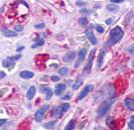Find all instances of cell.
Masks as SVG:
<instances>
[{
	"label": "cell",
	"instance_id": "obj_23",
	"mask_svg": "<svg viewBox=\"0 0 134 130\" xmlns=\"http://www.w3.org/2000/svg\"><path fill=\"white\" fill-rule=\"evenodd\" d=\"M128 127H129L131 130H134V115H133V116H131V118H130Z\"/></svg>",
	"mask_w": 134,
	"mask_h": 130
},
{
	"label": "cell",
	"instance_id": "obj_8",
	"mask_svg": "<svg viewBox=\"0 0 134 130\" xmlns=\"http://www.w3.org/2000/svg\"><path fill=\"white\" fill-rule=\"evenodd\" d=\"M105 54H106V51L105 50H101L100 51V53L98 55V64H97V68L100 69L103 65V61H104V57H105Z\"/></svg>",
	"mask_w": 134,
	"mask_h": 130
},
{
	"label": "cell",
	"instance_id": "obj_3",
	"mask_svg": "<svg viewBox=\"0 0 134 130\" xmlns=\"http://www.w3.org/2000/svg\"><path fill=\"white\" fill-rule=\"evenodd\" d=\"M95 55V50H92L91 53H90V56H89V61L87 63V65L85 66L84 68V71H83V74L86 76V75H89L91 73V70H92V66H93V62H94V56Z\"/></svg>",
	"mask_w": 134,
	"mask_h": 130
},
{
	"label": "cell",
	"instance_id": "obj_15",
	"mask_svg": "<svg viewBox=\"0 0 134 130\" xmlns=\"http://www.w3.org/2000/svg\"><path fill=\"white\" fill-rule=\"evenodd\" d=\"M75 125H76L75 119H72V120H70V122L67 124V126L65 127L64 130H74V129H75Z\"/></svg>",
	"mask_w": 134,
	"mask_h": 130
},
{
	"label": "cell",
	"instance_id": "obj_38",
	"mask_svg": "<svg viewBox=\"0 0 134 130\" xmlns=\"http://www.w3.org/2000/svg\"><path fill=\"white\" fill-rule=\"evenodd\" d=\"M0 74H1V75H0V77H1V79L5 77V73H4V72H1V73H0Z\"/></svg>",
	"mask_w": 134,
	"mask_h": 130
},
{
	"label": "cell",
	"instance_id": "obj_39",
	"mask_svg": "<svg viewBox=\"0 0 134 130\" xmlns=\"http://www.w3.org/2000/svg\"><path fill=\"white\" fill-rule=\"evenodd\" d=\"M22 50H24V47H20V48H18V49H17V51H18V52H21Z\"/></svg>",
	"mask_w": 134,
	"mask_h": 130
},
{
	"label": "cell",
	"instance_id": "obj_14",
	"mask_svg": "<svg viewBox=\"0 0 134 130\" xmlns=\"http://www.w3.org/2000/svg\"><path fill=\"white\" fill-rule=\"evenodd\" d=\"M20 77L22 79H31L34 77V73L30 71H22L20 72Z\"/></svg>",
	"mask_w": 134,
	"mask_h": 130
},
{
	"label": "cell",
	"instance_id": "obj_30",
	"mask_svg": "<svg viewBox=\"0 0 134 130\" xmlns=\"http://www.w3.org/2000/svg\"><path fill=\"white\" fill-rule=\"evenodd\" d=\"M34 26H35V28H43L44 27V23H37Z\"/></svg>",
	"mask_w": 134,
	"mask_h": 130
},
{
	"label": "cell",
	"instance_id": "obj_37",
	"mask_svg": "<svg viewBox=\"0 0 134 130\" xmlns=\"http://www.w3.org/2000/svg\"><path fill=\"white\" fill-rule=\"evenodd\" d=\"M5 122H6V120H5V119H1V120H0V125L2 126V125L5 123Z\"/></svg>",
	"mask_w": 134,
	"mask_h": 130
},
{
	"label": "cell",
	"instance_id": "obj_29",
	"mask_svg": "<svg viewBox=\"0 0 134 130\" xmlns=\"http://www.w3.org/2000/svg\"><path fill=\"white\" fill-rule=\"evenodd\" d=\"M22 29H23V28L20 25H15V26H14V30H15V31H21Z\"/></svg>",
	"mask_w": 134,
	"mask_h": 130
},
{
	"label": "cell",
	"instance_id": "obj_18",
	"mask_svg": "<svg viewBox=\"0 0 134 130\" xmlns=\"http://www.w3.org/2000/svg\"><path fill=\"white\" fill-rule=\"evenodd\" d=\"M106 8H107V9H108L110 12H117V11H118V9H119V7H118L116 4H113V3L108 4Z\"/></svg>",
	"mask_w": 134,
	"mask_h": 130
},
{
	"label": "cell",
	"instance_id": "obj_22",
	"mask_svg": "<svg viewBox=\"0 0 134 130\" xmlns=\"http://www.w3.org/2000/svg\"><path fill=\"white\" fill-rule=\"evenodd\" d=\"M20 57H21V54H17V55H14V56H9L7 60L10 61V62H14V61H18Z\"/></svg>",
	"mask_w": 134,
	"mask_h": 130
},
{
	"label": "cell",
	"instance_id": "obj_7",
	"mask_svg": "<svg viewBox=\"0 0 134 130\" xmlns=\"http://www.w3.org/2000/svg\"><path fill=\"white\" fill-rule=\"evenodd\" d=\"M94 89V87H93V85H87L85 88L81 91V93L79 94V96H78V100L79 101H81V100H83L89 93H90L92 90Z\"/></svg>",
	"mask_w": 134,
	"mask_h": 130
},
{
	"label": "cell",
	"instance_id": "obj_28",
	"mask_svg": "<svg viewBox=\"0 0 134 130\" xmlns=\"http://www.w3.org/2000/svg\"><path fill=\"white\" fill-rule=\"evenodd\" d=\"M96 30H97L99 33H103V32H104V28H103L101 25H97V26H96Z\"/></svg>",
	"mask_w": 134,
	"mask_h": 130
},
{
	"label": "cell",
	"instance_id": "obj_2",
	"mask_svg": "<svg viewBox=\"0 0 134 130\" xmlns=\"http://www.w3.org/2000/svg\"><path fill=\"white\" fill-rule=\"evenodd\" d=\"M114 101H115V96L112 95V94L109 95L108 98H107L105 101H103L102 104H101V105L98 107V109H97V116H98V118L103 117L104 115H105V114L108 112V110L110 109L111 105L114 103Z\"/></svg>",
	"mask_w": 134,
	"mask_h": 130
},
{
	"label": "cell",
	"instance_id": "obj_21",
	"mask_svg": "<svg viewBox=\"0 0 134 130\" xmlns=\"http://www.w3.org/2000/svg\"><path fill=\"white\" fill-rule=\"evenodd\" d=\"M68 72H69V69L67 67H63L58 70V74H61L62 76H66L68 74Z\"/></svg>",
	"mask_w": 134,
	"mask_h": 130
},
{
	"label": "cell",
	"instance_id": "obj_20",
	"mask_svg": "<svg viewBox=\"0 0 134 130\" xmlns=\"http://www.w3.org/2000/svg\"><path fill=\"white\" fill-rule=\"evenodd\" d=\"M43 43H44V40H43V38H40V39L36 40V42L34 43V45H32V46H31V48H32V49L38 48V47H40V46H43Z\"/></svg>",
	"mask_w": 134,
	"mask_h": 130
},
{
	"label": "cell",
	"instance_id": "obj_4",
	"mask_svg": "<svg viewBox=\"0 0 134 130\" xmlns=\"http://www.w3.org/2000/svg\"><path fill=\"white\" fill-rule=\"evenodd\" d=\"M49 108H50L49 105H44V106H42L40 109H38V110L35 112V114H34V119H35L36 122H41V121H42L43 116H44V113H46V112L49 110Z\"/></svg>",
	"mask_w": 134,
	"mask_h": 130
},
{
	"label": "cell",
	"instance_id": "obj_27",
	"mask_svg": "<svg viewBox=\"0 0 134 130\" xmlns=\"http://www.w3.org/2000/svg\"><path fill=\"white\" fill-rule=\"evenodd\" d=\"M54 122L53 121V122H51L50 124H49V123H48V124H44L43 127H44V128H48V129H52V128L54 127Z\"/></svg>",
	"mask_w": 134,
	"mask_h": 130
},
{
	"label": "cell",
	"instance_id": "obj_25",
	"mask_svg": "<svg viewBox=\"0 0 134 130\" xmlns=\"http://www.w3.org/2000/svg\"><path fill=\"white\" fill-rule=\"evenodd\" d=\"M51 88L49 86H40V92L41 93H47Z\"/></svg>",
	"mask_w": 134,
	"mask_h": 130
},
{
	"label": "cell",
	"instance_id": "obj_35",
	"mask_svg": "<svg viewBox=\"0 0 134 130\" xmlns=\"http://www.w3.org/2000/svg\"><path fill=\"white\" fill-rule=\"evenodd\" d=\"M112 21H113V19H112V18H109V19L106 20V23H107V24H110V23H112Z\"/></svg>",
	"mask_w": 134,
	"mask_h": 130
},
{
	"label": "cell",
	"instance_id": "obj_1",
	"mask_svg": "<svg viewBox=\"0 0 134 130\" xmlns=\"http://www.w3.org/2000/svg\"><path fill=\"white\" fill-rule=\"evenodd\" d=\"M124 35V31L120 26H115L113 29L110 31V35L109 38L106 42V47H111L114 46L118 41H120V39L123 37Z\"/></svg>",
	"mask_w": 134,
	"mask_h": 130
},
{
	"label": "cell",
	"instance_id": "obj_41",
	"mask_svg": "<svg viewBox=\"0 0 134 130\" xmlns=\"http://www.w3.org/2000/svg\"><path fill=\"white\" fill-rule=\"evenodd\" d=\"M133 82H134V79H133Z\"/></svg>",
	"mask_w": 134,
	"mask_h": 130
},
{
	"label": "cell",
	"instance_id": "obj_17",
	"mask_svg": "<svg viewBox=\"0 0 134 130\" xmlns=\"http://www.w3.org/2000/svg\"><path fill=\"white\" fill-rule=\"evenodd\" d=\"M1 31H2L3 35H5V36H10V37H12V36H16V35H17V33H15L14 31H11V30H8V29H4V28H3Z\"/></svg>",
	"mask_w": 134,
	"mask_h": 130
},
{
	"label": "cell",
	"instance_id": "obj_6",
	"mask_svg": "<svg viewBox=\"0 0 134 130\" xmlns=\"http://www.w3.org/2000/svg\"><path fill=\"white\" fill-rule=\"evenodd\" d=\"M86 54H87V51L85 49H81L78 52V57H77V61H76V64H75V68L78 69L80 67V65L84 62L85 57H86Z\"/></svg>",
	"mask_w": 134,
	"mask_h": 130
},
{
	"label": "cell",
	"instance_id": "obj_16",
	"mask_svg": "<svg viewBox=\"0 0 134 130\" xmlns=\"http://www.w3.org/2000/svg\"><path fill=\"white\" fill-rule=\"evenodd\" d=\"M82 84H83V80H82L81 78H79L75 83H74V85L72 86V89H73V90H78L80 87H81Z\"/></svg>",
	"mask_w": 134,
	"mask_h": 130
},
{
	"label": "cell",
	"instance_id": "obj_36",
	"mask_svg": "<svg viewBox=\"0 0 134 130\" xmlns=\"http://www.w3.org/2000/svg\"><path fill=\"white\" fill-rule=\"evenodd\" d=\"M81 13H88V14H89V13H90V11H89V10H85V9H82V10H81Z\"/></svg>",
	"mask_w": 134,
	"mask_h": 130
},
{
	"label": "cell",
	"instance_id": "obj_12",
	"mask_svg": "<svg viewBox=\"0 0 134 130\" xmlns=\"http://www.w3.org/2000/svg\"><path fill=\"white\" fill-rule=\"evenodd\" d=\"M86 36H87V38L89 39V41H91V43L92 45H94V46H96L97 45V38H96V36L94 35V33H92V31H86Z\"/></svg>",
	"mask_w": 134,
	"mask_h": 130
},
{
	"label": "cell",
	"instance_id": "obj_24",
	"mask_svg": "<svg viewBox=\"0 0 134 130\" xmlns=\"http://www.w3.org/2000/svg\"><path fill=\"white\" fill-rule=\"evenodd\" d=\"M79 23H80L81 25L85 26V25H87V24H88V19H87L86 17H81V18L79 19Z\"/></svg>",
	"mask_w": 134,
	"mask_h": 130
},
{
	"label": "cell",
	"instance_id": "obj_26",
	"mask_svg": "<svg viewBox=\"0 0 134 130\" xmlns=\"http://www.w3.org/2000/svg\"><path fill=\"white\" fill-rule=\"evenodd\" d=\"M52 96H53V91L50 89V90L46 93V100H50V99L52 98Z\"/></svg>",
	"mask_w": 134,
	"mask_h": 130
},
{
	"label": "cell",
	"instance_id": "obj_42",
	"mask_svg": "<svg viewBox=\"0 0 134 130\" xmlns=\"http://www.w3.org/2000/svg\"><path fill=\"white\" fill-rule=\"evenodd\" d=\"M133 66H134V63H133Z\"/></svg>",
	"mask_w": 134,
	"mask_h": 130
},
{
	"label": "cell",
	"instance_id": "obj_31",
	"mask_svg": "<svg viewBox=\"0 0 134 130\" xmlns=\"http://www.w3.org/2000/svg\"><path fill=\"white\" fill-rule=\"evenodd\" d=\"M52 81L53 82H57V81H59V77L58 76H53L52 77Z\"/></svg>",
	"mask_w": 134,
	"mask_h": 130
},
{
	"label": "cell",
	"instance_id": "obj_32",
	"mask_svg": "<svg viewBox=\"0 0 134 130\" xmlns=\"http://www.w3.org/2000/svg\"><path fill=\"white\" fill-rule=\"evenodd\" d=\"M111 1H112L113 4H116V3H120V2H122L123 0H111Z\"/></svg>",
	"mask_w": 134,
	"mask_h": 130
},
{
	"label": "cell",
	"instance_id": "obj_13",
	"mask_svg": "<svg viewBox=\"0 0 134 130\" xmlns=\"http://www.w3.org/2000/svg\"><path fill=\"white\" fill-rule=\"evenodd\" d=\"M66 90V85L65 84H57L55 86V89H54V93L56 96L62 95V93Z\"/></svg>",
	"mask_w": 134,
	"mask_h": 130
},
{
	"label": "cell",
	"instance_id": "obj_11",
	"mask_svg": "<svg viewBox=\"0 0 134 130\" xmlns=\"http://www.w3.org/2000/svg\"><path fill=\"white\" fill-rule=\"evenodd\" d=\"M125 106L129 111H134V98H127L125 100Z\"/></svg>",
	"mask_w": 134,
	"mask_h": 130
},
{
	"label": "cell",
	"instance_id": "obj_19",
	"mask_svg": "<svg viewBox=\"0 0 134 130\" xmlns=\"http://www.w3.org/2000/svg\"><path fill=\"white\" fill-rule=\"evenodd\" d=\"M2 65H3V67H5V68L12 69L13 66H14V63H13V62H10V61H8V60H5V61L2 62Z\"/></svg>",
	"mask_w": 134,
	"mask_h": 130
},
{
	"label": "cell",
	"instance_id": "obj_5",
	"mask_svg": "<svg viewBox=\"0 0 134 130\" xmlns=\"http://www.w3.org/2000/svg\"><path fill=\"white\" fill-rule=\"evenodd\" d=\"M69 108H70V104H68V103L67 104H63V105L58 106V107H56L54 109L53 115H54V117H59V116H62L65 112H67L69 110Z\"/></svg>",
	"mask_w": 134,
	"mask_h": 130
},
{
	"label": "cell",
	"instance_id": "obj_33",
	"mask_svg": "<svg viewBox=\"0 0 134 130\" xmlns=\"http://www.w3.org/2000/svg\"><path fill=\"white\" fill-rule=\"evenodd\" d=\"M128 52H134V45H133L132 47L128 48Z\"/></svg>",
	"mask_w": 134,
	"mask_h": 130
},
{
	"label": "cell",
	"instance_id": "obj_34",
	"mask_svg": "<svg viewBox=\"0 0 134 130\" xmlns=\"http://www.w3.org/2000/svg\"><path fill=\"white\" fill-rule=\"evenodd\" d=\"M62 99H63V100H70V99H71V96H70V95H67V96H64Z\"/></svg>",
	"mask_w": 134,
	"mask_h": 130
},
{
	"label": "cell",
	"instance_id": "obj_9",
	"mask_svg": "<svg viewBox=\"0 0 134 130\" xmlns=\"http://www.w3.org/2000/svg\"><path fill=\"white\" fill-rule=\"evenodd\" d=\"M76 57V52H68L67 54H65V56H64V62H66V63H71V62H73V60Z\"/></svg>",
	"mask_w": 134,
	"mask_h": 130
},
{
	"label": "cell",
	"instance_id": "obj_10",
	"mask_svg": "<svg viewBox=\"0 0 134 130\" xmlns=\"http://www.w3.org/2000/svg\"><path fill=\"white\" fill-rule=\"evenodd\" d=\"M35 93H36V88H35L34 86H31L30 88L28 89V91H27L26 98H27L28 100H32V99L34 98V96H35Z\"/></svg>",
	"mask_w": 134,
	"mask_h": 130
},
{
	"label": "cell",
	"instance_id": "obj_40",
	"mask_svg": "<svg viewBox=\"0 0 134 130\" xmlns=\"http://www.w3.org/2000/svg\"><path fill=\"white\" fill-rule=\"evenodd\" d=\"M77 5H78V6H81V5H85V3H80V2H77Z\"/></svg>",
	"mask_w": 134,
	"mask_h": 130
}]
</instances>
